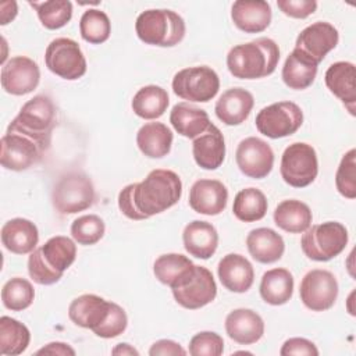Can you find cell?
I'll list each match as a JSON object with an SVG mask.
<instances>
[{
  "label": "cell",
  "instance_id": "14",
  "mask_svg": "<svg viewBox=\"0 0 356 356\" xmlns=\"http://www.w3.org/2000/svg\"><path fill=\"white\" fill-rule=\"evenodd\" d=\"M39 81V65L26 56L11 57L1 67V88L10 95H28L38 88Z\"/></svg>",
  "mask_w": 356,
  "mask_h": 356
},
{
  "label": "cell",
  "instance_id": "51",
  "mask_svg": "<svg viewBox=\"0 0 356 356\" xmlns=\"http://www.w3.org/2000/svg\"><path fill=\"white\" fill-rule=\"evenodd\" d=\"M18 13V6L15 1H3L0 4V18H1V25H7L11 22Z\"/></svg>",
  "mask_w": 356,
  "mask_h": 356
},
{
  "label": "cell",
  "instance_id": "1",
  "mask_svg": "<svg viewBox=\"0 0 356 356\" xmlns=\"http://www.w3.org/2000/svg\"><path fill=\"white\" fill-rule=\"evenodd\" d=\"M280 61V47L270 38H257L234 46L227 54V67L234 78L259 79L271 75Z\"/></svg>",
  "mask_w": 356,
  "mask_h": 356
},
{
  "label": "cell",
  "instance_id": "43",
  "mask_svg": "<svg viewBox=\"0 0 356 356\" xmlns=\"http://www.w3.org/2000/svg\"><path fill=\"white\" fill-rule=\"evenodd\" d=\"M224 352V339L213 331H200L189 341L192 356H220Z\"/></svg>",
  "mask_w": 356,
  "mask_h": 356
},
{
  "label": "cell",
  "instance_id": "3",
  "mask_svg": "<svg viewBox=\"0 0 356 356\" xmlns=\"http://www.w3.org/2000/svg\"><path fill=\"white\" fill-rule=\"evenodd\" d=\"M135 31L138 38L146 44L172 47L182 42L186 26L184 18L175 11L152 8L138 15Z\"/></svg>",
  "mask_w": 356,
  "mask_h": 356
},
{
  "label": "cell",
  "instance_id": "31",
  "mask_svg": "<svg viewBox=\"0 0 356 356\" xmlns=\"http://www.w3.org/2000/svg\"><path fill=\"white\" fill-rule=\"evenodd\" d=\"M170 122L174 129L189 139H195L203 134L211 124L209 114L189 103H177L170 113Z\"/></svg>",
  "mask_w": 356,
  "mask_h": 356
},
{
  "label": "cell",
  "instance_id": "12",
  "mask_svg": "<svg viewBox=\"0 0 356 356\" xmlns=\"http://www.w3.org/2000/svg\"><path fill=\"white\" fill-rule=\"evenodd\" d=\"M339 286L335 275L328 270L314 268L305 274L299 286L302 303L312 312L331 309L338 298Z\"/></svg>",
  "mask_w": 356,
  "mask_h": 356
},
{
  "label": "cell",
  "instance_id": "21",
  "mask_svg": "<svg viewBox=\"0 0 356 356\" xmlns=\"http://www.w3.org/2000/svg\"><path fill=\"white\" fill-rule=\"evenodd\" d=\"M225 331L228 337L239 345H252L261 339L264 321L252 309H235L225 317Z\"/></svg>",
  "mask_w": 356,
  "mask_h": 356
},
{
  "label": "cell",
  "instance_id": "7",
  "mask_svg": "<svg viewBox=\"0 0 356 356\" xmlns=\"http://www.w3.org/2000/svg\"><path fill=\"white\" fill-rule=\"evenodd\" d=\"M280 172L289 186H309L318 174V160L314 147L305 142L291 143L282 153Z\"/></svg>",
  "mask_w": 356,
  "mask_h": 356
},
{
  "label": "cell",
  "instance_id": "11",
  "mask_svg": "<svg viewBox=\"0 0 356 356\" xmlns=\"http://www.w3.org/2000/svg\"><path fill=\"white\" fill-rule=\"evenodd\" d=\"M44 63L50 72L67 81H75L86 72V58L79 44L70 38L53 39L46 47Z\"/></svg>",
  "mask_w": 356,
  "mask_h": 356
},
{
  "label": "cell",
  "instance_id": "4",
  "mask_svg": "<svg viewBox=\"0 0 356 356\" xmlns=\"http://www.w3.org/2000/svg\"><path fill=\"white\" fill-rule=\"evenodd\" d=\"M57 125V107L51 97L36 95L29 99L19 110L17 117L7 128L25 134L46 149H50L53 129Z\"/></svg>",
  "mask_w": 356,
  "mask_h": 356
},
{
  "label": "cell",
  "instance_id": "49",
  "mask_svg": "<svg viewBox=\"0 0 356 356\" xmlns=\"http://www.w3.org/2000/svg\"><path fill=\"white\" fill-rule=\"evenodd\" d=\"M150 356H178L186 355V350L175 341L159 339L149 349Z\"/></svg>",
  "mask_w": 356,
  "mask_h": 356
},
{
  "label": "cell",
  "instance_id": "26",
  "mask_svg": "<svg viewBox=\"0 0 356 356\" xmlns=\"http://www.w3.org/2000/svg\"><path fill=\"white\" fill-rule=\"evenodd\" d=\"M39 242L38 227L26 218H11L1 227V243L15 254H28L36 249Z\"/></svg>",
  "mask_w": 356,
  "mask_h": 356
},
{
  "label": "cell",
  "instance_id": "6",
  "mask_svg": "<svg viewBox=\"0 0 356 356\" xmlns=\"http://www.w3.org/2000/svg\"><path fill=\"white\" fill-rule=\"evenodd\" d=\"M349 241L348 229L338 221L310 225L302 235L300 248L314 261H328L343 252Z\"/></svg>",
  "mask_w": 356,
  "mask_h": 356
},
{
  "label": "cell",
  "instance_id": "46",
  "mask_svg": "<svg viewBox=\"0 0 356 356\" xmlns=\"http://www.w3.org/2000/svg\"><path fill=\"white\" fill-rule=\"evenodd\" d=\"M278 8L291 18L303 19L317 10L316 0H278Z\"/></svg>",
  "mask_w": 356,
  "mask_h": 356
},
{
  "label": "cell",
  "instance_id": "5",
  "mask_svg": "<svg viewBox=\"0 0 356 356\" xmlns=\"http://www.w3.org/2000/svg\"><path fill=\"white\" fill-rule=\"evenodd\" d=\"M96 192L92 179L82 171H70L58 178L51 191V203L60 214H75L93 206Z\"/></svg>",
  "mask_w": 356,
  "mask_h": 356
},
{
  "label": "cell",
  "instance_id": "15",
  "mask_svg": "<svg viewBox=\"0 0 356 356\" xmlns=\"http://www.w3.org/2000/svg\"><path fill=\"white\" fill-rule=\"evenodd\" d=\"M175 302L189 310H196L211 303L217 296V285L211 271L196 266L191 280L179 288L171 289Z\"/></svg>",
  "mask_w": 356,
  "mask_h": 356
},
{
  "label": "cell",
  "instance_id": "32",
  "mask_svg": "<svg viewBox=\"0 0 356 356\" xmlns=\"http://www.w3.org/2000/svg\"><path fill=\"white\" fill-rule=\"evenodd\" d=\"M273 217L275 225L289 234H303L313 220L310 207L296 199H286L278 203Z\"/></svg>",
  "mask_w": 356,
  "mask_h": 356
},
{
  "label": "cell",
  "instance_id": "52",
  "mask_svg": "<svg viewBox=\"0 0 356 356\" xmlns=\"http://www.w3.org/2000/svg\"><path fill=\"white\" fill-rule=\"evenodd\" d=\"M111 353L113 355H120V356H125V355H139V352L134 348V346H131L129 343H127V342H122V343H118V345H115L114 348H113V350H111Z\"/></svg>",
  "mask_w": 356,
  "mask_h": 356
},
{
  "label": "cell",
  "instance_id": "39",
  "mask_svg": "<svg viewBox=\"0 0 356 356\" xmlns=\"http://www.w3.org/2000/svg\"><path fill=\"white\" fill-rule=\"evenodd\" d=\"M79 32L85 42L100 44L110 38L111 22L104 11L89 8L79 19Z\"/></svg>",
  "mask_w": 356,
  "mask_h": 356
},
{
  "label": "cell",
  "instance_id": "2",
  "mask_svg": "<svg viewBox=\"0 0 356 356\" xmlns=\"http://www.w3.org/2000/svg\"><path fill=\"white\" fill-rule=\"evenodd\" d=\"M181 195V178L171 170H152L143 181L134 184L135 206L146 218L160 214L177 204Z\"/></svg>",
  "mask_w": 356,
  "mask_h": 356
},
{
  "label": "cell",
  "instance_id": "33",
  "mask_svg": "<svg viewBox=\"0 0 356 356\" xmlns=\"http://www.w3.org/2000/svg\"><path fill=\"white\" fill-rule=\"evenodd\" d=\"M259 291L266 303L285 305L293 295V275L286 268H271L263 274Z\"/></svg>",
  "mask_w": 356,
  "mask_h": 356
},
{
  "label": "cell",
  "instance_id": "23",
  "mask_svg": "<svg viewBox=\"0 0 356 356\" xmlns=\"http://www.w3.org/2000/svg\"><path fill=\"white\" fill-rule=\"evenodd\" d=\"M253 106L254 99L249 90L243 88H231L218 97L214 111L222 124L234 127L246 121Z\"/></svg>",
  "mask_w": 356,
  "mask_h": 356
},
{
  "label": "cell",
  "instance_id": "35",
  "mask_svg": "<svg viewBox=\"0 0 356 356\" xmlns=\"http://www.w3.org/2000/svg\"><path fill=\"white\" fill-rule=\"evenodd\" d=\"M39 249L44 263L60 274H64V271L72 266L76 257L75 242L64 235L51 236Z\"/></svg>",
  "mask_w": 356,
  "mask_h": 356
},
{
  "label": "cell",
  "instance_id": "42",
  "mask_svg": "<svg viewBox=\"0 0 356 356\" xmlns=\"http://www.w3.org/2000/svg\"><path fill=\"white\" fill-rule=\"evenodd\" d=\"M335 186L346 199L356 197V150H348L337 168Z\"/></svg>",
  "mask_w": 356,
  "mask_h": 356
},
{
  "label": "cell",
  "instance_id": "45",
  "mask_svg": "<svg viewBox=\"0 0 356 356\" xmlns=\"http://www.w3.org/2000/svg\"><path fill=\"white\" fill-rule=\"evenodd\" d=\"M127 325H128V317H127L125 310L120 305L111 302L110 313H108L106 321L97 330H95L93 334L100 338H104V339L115 338L127 330Z\"/></svg>",
  "mask_w": 356,
  "mask_h": 356
},
{
  "label": "cell",
  "instance_id": "18",
  "mask_svg": "<svg viewBox=\"0 0 356 356\" xmlns=\"http://www.w3.org/2000/svg\"><path fill=\"white\" fill-rule=\"evenodd\" d=\"M111 302L95 293H83L75 298L68 306L70 320L82 328L97 330L110 313Z\"/></svg>",
  "mask_w": 356,
  "mask_h": 356
},
{
  "label": "cell",
  "instance_id": "20",
  "mask_svg": "<svg viewBox=\"0 0 356 356\" xmlns=\"http://www.w3.org/2000/svg\"><path fill=\"white\" fill-rule=\"evenodd\" d=\"M324 81L330 92L337 96L350 115H355L356 106V68L350 61H337L328 67Z\"/></svg>",
  "mask_w": 356,
  "mask_h": 356
},
{
  "label": "cell",
  "instance_id": "16",
  "mask_svg": "<svg viewBox=\"0 0 356 356\" xmlns=\"http://www.w3.org/2000/svg\"><path fill=\"white\" fill-rule=\"evenodd\" d=\"M339 33L334 25L325 21H317L300 31L295 42V49L305 51L320 64L337 47Z\"/></svg>",
  "mask_w": 356,
  "mask_h": 356
},
{
  "label": "cell",
  "instance_id": "47",
  "mask_svg": "<svg viewBox=\"0 0 356 356\" xmlns=\"http://www.w3.org/2000/svg\"><path fill=\"white\" fill-rule=\"evenodd\" d=\"M280 355L281 356H292V355H296V356H302V355L317 356L318 349L316 348V345L312 341H309L306 338L295 337V338L286 339L282 343V346L280 349Z\"/></svg>",
  "mask_w": 356,
  "mask_h": 356
},
{
  "label": "cell",
  "instance_id": "28",
  "mask_svg": "<svg viewBox=\"0 0 356 356\" xmlns=\"http://www.w3.org/2000/svg\"><path fill=\"white\" fill-rule=\"evenodd\" d=\"M246 248L249 254L261 264L278 261L285 252L284 238L271 228L252 229L246 236Z\"/></svg>",
  "mask_w": 356,
  "mask_h": 356
},
{
  "label": "cell",
  "instance_id": "25",
  "mask_svg": "<svg viewBox=\"0 0 356 356\" xmlns=\"http://www.w3.org/2000/svg\"><path fill=\"white\" fill-rule=\"evenodd\" d=\"M182 242L185 250L191 256L207 260L217 250L218 232L213 224L202 220H193L185 225Z\"/></svg>",
  "mask_w": 356,
  "mask_h": 356
},
{
  "label": "cell",
  "instance_id": "13",
  "mask_svg": "<svg viewBox=\"0 0 356 356\" xmlns=\"http://www.w3.org/2000/svg\"><path fill=\"white\" fill-rule=\"evenodd\" d=\"M235 161L243 175L253 179H261L273 170L274 152L266 140L249 136L239 142L235 152Z\"/></svg>",
  "mask_w": 356,
  "mask_h": 356
},
{
  "label": "cell",
  "instance_id": "17",
  "mask_svg": "<svg viewBox=\"0 0 356 356\" xmlns=\"http://www.w3.org/2000/svg\"><path fill=\"white\" fill-rule=\"evenodd\" d=\"M228 202V189L218 179H197L189 191V206L204 216H218Z\"/></svg>",
  "mask_w": 356,
  "mask_h": 356
},
{
  "label": "cell",
  "instance_id": "41",
  "mask_svg": "<svg viewBox=\"0 0 356 356\" xmlns=\"http://www.w3.org/2000/svg\"><path fill=\"white\" fill-rule=\"evenodd\" d=\"M106 232V224L103 218L96 214H85L78 217L71 224V235L79 245L89 246L97 243Z\"/></svg>",
  "mask_w": 356,
  "mask_h": 356
},
{
  "label": "cell",
  "instance_id": "38",
  "mask_svg": "<svg viewBox=\"0 0 356 356\" xmlns=\"http://www.w3.org/2000/svg\"><path fill=\"white\" fill-rule=\"evenodd\" d=\"M38 14L46 29L54 31L65 26L72 18V3L68 0H46L28 3Z\"/></svg>",
  "mask_w": 356,
  "mask_h": 356
},
{
  "label": "cell",
  "instance_id": "36",
  "mask_svg": "<svg viewBox=\"0 0 356 356\" xmlns=\"http://www.w3.org/2000/svg\"><path fill=\"white\" fill-rule=\"evenodd\" d=\"M267 207V197L260 189L245 188L236 193L232 204V213L239 221L254 222L266 216Z\"/></svg>",
  "mask_w": 356,
  "mask_h": 356
},
{
  "label": "cell",
  "instance_id": "44",
  "mask_svg": "<svg viewBox=\"0 0 356 356\" xmlns=\"http://www.w3.org/2000/svg\"><path fill=\"white\" fill-rule=\"evenodd\" d=\"M28 274L39 285H53L63 277V274L51 270L44 263L39 248H36L28 257Z\"/></svg>",
  "mask_w": 356,
  "mask_h": 356
},
{
  "label": "cell",
  "instance_id": "37",
  "mask_svg": "<svg viewBox=\"0 0 356 356\" xmlns=\"http://www.w3.org/2000/svg\"><path fill=\"white\" fill-rule=\"evenodd\" d=\"M31 342V332L25 324L3 316L0 318V352L7 356H17L26 350Z\"/></svg>",
  "mask_w": 356,
  "mask_h": 356
},
{
  "label": "cell",
  "instance_id": "34",
  "mask_svg": "<svg viewBox=\"0 0 356 356\" xmlns=\"http://www.w3.org/2000/svg\"><path fill=\"white\" fill-rule=\"evenodd\" d=\"M168 104V93L159 85H146L140 88L131 102L134 113L143 120L160 118L165 113Z\"/></svg>",
  "mask_w": 356,
  "mask_h": 356
},
{
  "label": "cell",
  "instance_id": "29",
  "mask_svg": "<svg viewBox=\"0 0 356 356\" xmlns=\"http://www.w3.org/2000/svg\"><path fill=\"white\" fill-rule=\"evenodd\" d=\"M318 64L299 49H293L282 67V81L289 89L303 90L309 88L317 75Z\"/></svg>",
  "mask_w": 356,
  "mask_h": 356
},
{
  "label": "cell",
  "instance_id": "22",
  "mask_svg": "<svg viewBox=\"0 0 356 356\" xmlns=\"http://www.w3.org/2000/svg\"><path fill=\"white\" fill-rule=\"evenodd\" d=\"M271 7L263 0H236L231 7L234 25L245 33H259L271 22Z\"/></svg>",
  "mask_w": 356,
  "mask_h": 356
},
{
  "label": "cell",
  "instance_id": "30",
  "mask_svg": "<svg viewBox=\"0 0 356 356\" xmlns=\"http://www.w3.org/2000/svg\"><path fill=\"white\" fill-rule=\"evenodd\" d=\"M172 139V131L163 122H146L136 134V145L149 159L167 156L171 150Z\"/></svg>",
  "mask_w": 356,
  "mask_h": 356
},
{
  "label": "cell",
  "instance_id": "27",
  "mask_svg": "<svg viewBox=\"0 0 356 356\" xmlns=\"http://www.w3.org/2000/svg\"><path fill=\"white\" fill-rule=\"evenodd\" d=\"M195 267L196 264H193L185 254L165 253L154 260L153 273L161 284L175 289L191 280L195 273Z\"/></svg>",
  "mask_w": 356,
  "mask_h": 356
},
{
  "label": "cell",
  "instance_id": "19",
  "mask_svg": "<svg viewBox=\"0 0 356 356\" xmlns=\"http://www.w3.org/2000/svg\"><path fill=\"white\" fill-rule=\"evenodd\" d=\"M217 274L222 286L235 293L248 292L254 281L252 263L239 253L225 254L218 261Z\"/></svg>",
  "mask_w": 356,
  "mask_h": 356
},
{
  "label": "cell",
  "instance_id": "10",
  "mask_svg": "<svg viewBox=\"0 0 356 356\" xmlns=\"http://www.w3.org/2000/svg\"><path fill=\"white\" fill-rule=\"evenodd\" d=\"M254 124L257 131L270 139L291 136L302 127L303 111L293 102H277L263 107L257 113Z\"/></svg>",
  "mask_w": 356,
  "mask_h": 356
},
{
  "label": "cell",
  "instance_id": "50",
  "mask_svg": "<svg viewBox=\"0 0 356 356\" xmlns=\"http://www.w3.org/2000/svg\"><path fill=\"white\" fill-rule=\"evenodd\" d=\"M36 355H60V356H74L75 350L64 342H50L36 352Z\"/></svg>",
  "mask_w": 356,
  "mask_h": 356
},
{
  "label": "cell",
  "instance_id": "40",
  "mask_svg": "<svg viewBox=\"0 0 356 356\" xmlns=\"http://www.w3.org/2000/svg\"><path fill=\"white\" fill-rule=\"evenodd\" d=\"M35 299V289L32 284L21 277L8 280L1 289V302L6 309L21 312L28 309Z\"/></svg>",
  "mask_w": 356,
  "mask_h": 356
},
{
  "label": "cell",
  "instance_id": "48",
  "mask_svg": "<svg viewBox=\"0 0 356 356\" xmlns=\"http://www.w3.org/2000/svg\"><path fill=\"white\" fill-rule=\"evenodd\" d=\"M118 209L129 220H135V221L146 220V217L143 214H140L138 211L136 206H135V202H134V184H129V185L124 186L120 191V193H118Z\"/></svg>",
  "mask_w": 356,
  "mask_h": 356
},
{
  "label": "cell",
  "instance_id": "9",
  "mask_svg": "<svg viewBox=\"0 0 356 356\" xmlns=\"http://www.w3.org/2000/svg\"><path fill=\"white\" fill-rule=\"evenodd\" d=\"M47 150L33 138L7 128L1 138L0 163L6 170L25 171L40 163Z\"/></svg>",
  "mask_w": 356,
  "mask_h": 356
},
{
  "label": "cell",
  "instance_id": "8",
  "mask_svg": "<svg viewBox=\"0 0 356 356\" xmlns=\"http://www.w3.org/2000/svg\"><path fill=\"white\" fill-rule=\"evenodd\" d=\"M220 89L217 72L207 65H196L179 70L172 78L174 93L189 102L207 103Z\"/></svg>",
  "mask_w": 356,
  "mask_h": 356
},
{
  "label": "cell",
  "instance_id": "24",
  "mask_svg": "<svg viewBox=\"0 0 356 356\" xmlns=\"http://www.w3.org/2000/svg\"><path fill=\"white\" fill-rule=\"evenodd\" d=\"M196 164L203 170H217L225 159V140L222 132L214 124L196 136L192 143Z\"/></svg>",
  "mask_w": 356,
  "mask_h": 356
}]
</instances>
